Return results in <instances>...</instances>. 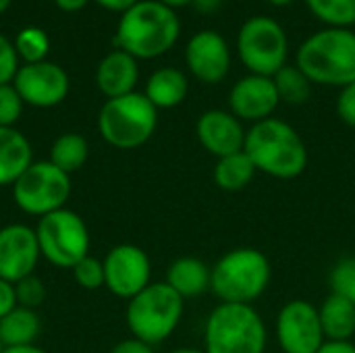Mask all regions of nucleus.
<instances>
[{
	"label": "nucleus",
	"mask_w": 355,
	"mask_h": 353,
	"mask_svg": "<svg viewBox=\"0 0 355 353\" xmlns=\"http://www.w3.org/2000/svg\"><path fill=\"white\" fill-rule=\"evenodd\" d=\"M243 152L258 173L272 179L291 181L308 169V148L302 135L283 119H266L252 125L245 133Z\"/></svg>",
	"instance_id": "1"
},
{
	"label": "nucleus",
	"mask_w": 355,
	"mask_h": 353,
	"mask_svg": "<svg viewBox=\"0 0 355 353\" xmlns=\"http://www.w3.org/2000/svg\"><path fill=\"white\" fill-rule=\"evenodd\" d=\"M181 35L177 12L160 0H137L121 15L114 44L133 58L166 54Z\"/></svg>",
	"instance_id": "2"
},
{
	"label": "nucleus",
	"mask_w": 355,
	"mask_h": 353,
	"mask_svg": "<svg viewBox=\"0 0 355 353\" xmlns=\"http://www.w3.org/2000/svg\"><path fill=\"white\" fill-rule=\"evenodd\" d=\"M295 64L318 85L345 87L355 81V31L347 27H324L306 37Z\"/></svg>",
	"instance_id": "3"
},
{
	"label": "nucleus",
	"mask_w": 355,
	"mask_h": 353,
	"mask_svg": "<svg viewBox=\"0 0 355 353\" xmlns=\"http://www.w3.org/2000/svg\"><path fill=\"white\" fill-rule=\"evenodd\" d=\"M272 279V266L264 252L256 248H235L216 260L210 275V291L220 304L254 306Z\"/></svg>",
	"instance_id": "4"
},
{
	"label": "nucleus",
	"mask_w": 355,
	"mask_h": 353,
	"mask_svg": "<svg viewBox=\"0 0 355 353\" xmlns=\"http://www.w3.org/2000/svg\"><path fill=\"white\" fill-rule=\"evenodd\" d=\"M268 331L254 306L218 304L204 325V353H264Z\"/></svg>",
	"instance_id": "5"
},
{
	"label": "nucleus",
	"mask_w": 355,
	"mask_h": 353,
	"mask_svg": "<svg viewBox=\"0 0 355 353\" xmlns=\"http://www.w3.org/2000/svg\"><path fill=\"white\" fill-rule=\"evenodd\" d=\"M156 127L158 108L139 92L110 98L98 112V131L102 139L116 150L141 148L152 139Z\"/></svg>",
	"instance_id": "6"
},
{
	"label": "nucleus",
	"mask_w": 355,
	"mask_h": 353,
	"mask_svg": "<svg viewBox=\"0 0 355 353\" xmlns=\"http://www.w3.org/2000/svg\"><path fill=\"white\" fill-rule=\"evenodd\" d=\"M183 310L185 300L164 281L150 283L144 291L127 302V329L131 331V337H137L150 345H158L177 331Z\"/></svg>",
	"instance_id": "7"
},
{
	"label": "nucleus",
	"mask_w": 355,
	"mask_h": 353,
	"mask_svg": "<svg viewBox=\"0 0 355 353\" xmlns=\"http://www.w3.org/2000/svg\"><path fill=\"white\" fill-rule=\"evenodd\" d=\"M239 60L252 75L275 77L289 58V37L285 27L266 15L250 17L237 33Z\"/></svg>",
	"instance_id": "8"
},
{
	"label": "nucleus",
	"mask_w": 355,
	"mask_h": 353,
	"mask_svg": "<svg viewBox=\"0 0 355 353\" xmlns=\"http://www.w3.org/2000/svg\"><path fill=\"white\" fill-rule=\"evenodd\" d=\"M42 258L56 268H73L89 256V229L71 208H60L37 218L33 227Z\"/></svg>",
	"instance_id": "9"
},
{
	"label": "nucleus",
	"mask_w": 355,
	"mask_h": 353,
	"mask_svg": "<svg viewBox=\"0 0 355 353\" xmlns=\"http://www.w3.org/2000/svg\"><path fill=\"white\" fill-rule=\"evenodd\" d=\"M71 187V175L56 169L50 160H33L12 183V200L21 212L42 218L67 208Z\"/></svg>",
	"instance_id": "10"
},
{
	"label": "nucleus",
	"mask_w": 355,
	"mask_h": 353,
	"mask_svg": "<svg viewBox=\"0 0 355 353\" xmlns=\"http://www.w3.org/2000/svg\"><path fill=\"white\" fill-rule=\"evenodd\" d=\"M275 333L283 353H318L327 343L318 308L306 300H291L279 310Z\"/></svg>",
	"instance_id": "11"
},
{
	"label": "nucleus",
	"mask_w": 355,
	"mask_h": 353,
	"mask_svg": "<svg viewBox=\"0 0 355 353\" xmlns=\"http://www.w3.org/2000/svg\"><path fill=\"white\" fill-rule=\"evenodd\" d=\"M102 264L104 287L121 300L129 302L152 283V262L139 246L119 243L108 250Z\"/></svg>",
	"instance_id": "12"
},
{
	"label": "nucleus",
	"mask_w": 355,
	"mask_h": 353,
	"mask_svg": "<svg viewBox=\"0 0 355 353\" xmlns=\"http://www.w3.org/2000/svg\"><path fill=\"white\" fill-rule=\"evenodd\" d=\"M12 85L25 104L35 108H52L64 102L71 81L60 64L40 60L19 67Z\"/></svg>",
	"instance_id": "13"
},
{
	"label": "nucleus",
	"mask_w": 355,
	"mask_h": 353,
	"mask_svg": "<svg viewBox=\"0 0 355 353\" xmlns=\"http://www.w3.org/2000/svg\"><path fill=\"white\" fill-rule=\"evenodd\" d=\"M40 246L35 229L23 223H10L0 229V279L17 283L35 275L40 262Z\"/></svg>",
	"instance_id": "14"
},
{
	"label": "nucleus",
	"mask_w": 355,
	"mask_h": 353,
	"mask_svg": "<svg viewBox=\"0 0 355 353\" xmlns=\"http://www.w3.org/2000/svg\"><path fill=\"white\" fill-rule=\"evenodd\" d=\"M185 64L189 73L208 85L225 81L231 71V48L229 42L212 29L198 31L185 46Z\"/></svg>",
	"instance_id": "15"
},
{
	"label": "nucleus",
	"mask_w": 355,
	"mask_h": 353,
	"mask_svg": "<svg viewBox=\"0 0 355 353\" xmlns=\"http://www.w3.org/2000/svg\"><path fill=\"white\" fill-rule=\"evenodd\" d=\"M281 100L275 87L272 77L262 75H245L229 92V110L241 123H260L275 117Z\"/></svg>",
	"instance_id": "16"
},
{
	"label": "nucleus",
	"mask_w": 355,
	"mask_h": 353,
	"mask_svg": "<svg viewBox=\"0 0 355 353\" xmlns=\"http://www.w3.org/2000/svg\"><path fill=\"white\" fill-rule=\"evenodd\" d=\"M245 133L248 131L243 129V123L231 110L210 108L202 112L196 123V135L200 146L216 160L243 152Z\"/></svg>",
	"instance_id": "17"
},
{
	"label": "nucleus",
	"mask_w": 355,
	"mask_h": 353,
	"mask_svg": "<svg viewBox=\"0 0 355 353\" xmlns=\"http://www.w3.org/2000/svg\"><path fill=\"white\" fill-rule=\"evenodd\" d=\"M137 79H139L137 58H133L131 54L119 48L108 52L96 69V85L106 96V100L135 92Z\"/></svg>",
	"instance_id": "18"
},
{
	"label": "nucleus",
	"mask_w": 355,
	"mask_h": 353,
	"mask_svg": "<svg viewBox=\"0 0 355 353\" xmlns=\"http://www.w3.org/2000/svg\"><path fill=\"white\" fill-rule=\"evenodd\" d=\"M210 275L212 266H208L204 260L193 256H181L168 264L164 283L183 300H191L210 291Z\"/></svg>",
	"instance_id": "19"
},
{
	"label": "nucleus",
	"mask_w": 355,
	"mask_h": 353,
	"mask_svg": "<svg viewBox=\"0 0 355 353\" xmlns=\"http://www.w3.org/2000/svg\"><path fill=\"white\" fill-rule=\"evenodd\" d=\"M33 162L29 139L17 127H0V187H6Z\"/></svg>",
	"instance_id": "20"
},
{
	"label": "nucleus",
	"mask_w": 355,
	"mask_h": 353,
	"mask_svg": "<svg viewBox=\"0 0 355 353\" xmlns=\"http://www.w3.org/2000/svg\"><path fill=\"white\" fill-rule=\"evenodd\" d=\"M144 94L158 110L175 108L187 98L189 79L177 67H162L148 77Z\"/></svg>",
	"instance_id": "21"
},
{
	"label": "nucleus",
	"mask_w": 355,
	"mask_h": 353,
	"mask_svg": "<svg viewBox=\"0 0 355 353\" xmlns=\"http://www.w3.org/2000/svg\"><path fill=\"white\" fill-rule=\"evenodd\" d=\"M327 341H355V304L331 293L318 308Z\"/></svg>",
	"instance_id": "22"
},
{
	"label": "nucleus",
	"mask_w": 355,
	"mask_h": 353,
	"mask_svg": "<svg viewBox=\"0 0 355 353\" xmlns=\"http://www.w3.org/2000/svg\"><path fill=\"white\" fill-rule=\"evenodd\" d=\"M42 333V320L37 310L15 306L4 318H0V343L2 347L35 345Z\"/></svg>",
	"instance_id": "23"
},
{
	"label": "nucleus",
	"mask_w": 355,
	"mask_h": 353,
	"mask_svg": "<svg viewBox=\"0 0 355 353\" xmlns=\"http://www.w3.org/2000/svg\"><path fill=\"white\" fill-rule=\"evenodd\" d=\"M256 166L250 160V156L245 152H237L225 158H218L214 164V185L223 191L235 193V191H243L256 177Z\"/></svg>",
	"instance_id": "24"
},
{
	"label": "nucleus",
	"mask_w": 355,
	"mask_h": 353,
	"mask_svg": "<svg viewBox=\"0 0 355 353\" xmlns=\"http://www.w3.org/2000/svg\"><path fill=\"white\" fill-rule=\"evenodd\" d=\"M87 156H89V144L83 135L79 133H62L58 135L54 141H52V148H50V162L60 169L62 173L67 175H73L77 173L85 162H87Z\"/></svg>",
	"instance_id": "25"
},
{
	"label": "nucleus",
	"mask_w": 355,
	"mask_h": 353,
	"mask_svg": "<svg viewBox=\"0 0 355 353\" xmlns=\"http://www.w3.org/2000/svg\"><path fill=\"white\" fill-rule=\"evenodd\" d=\"M272 81H275L279 100L289 106H302L312 96V81L302 73L297 64H285L272 77Z\"/></svg>",
	"instance_id": "26"
},
{
	"label": "nucleus",
	"mask_w": 355,
	"mask_h": 353,
	"mask_svg": "<svg viewBox=\"0 0 355 353\" xmlns=\"http://www.w3.org/2000/svg\"><path fill=\"white\" fill-rule=\"evenodd\" d=\"M312 15L329 27L355 25V0H306Z\"/></svg>",
	"instance_id": "27"
},
{
	"label": "nucleus",
	"mask_w": 355,
	"mask_h": 353,
	"mask_svg": "<svg viewBox=\"0 0 355 353\" xmlns=\"http://www.w3.org/2000/svg\"><path fill=\"white\" fill-rule=\"evenodd\" d=\"M12 44H15V50H17V56L23 58L25 64L46 60V54L50 52L48 33H46L42 27H35V25L23 27V29L17 33V37H15Z\"/></svg>",
	"instance_id": "28"
},
{
	"label": "nucleus",
	"mask_w": 355,
	"mask_h": 353,
	"mask_svg": "<svg viewBox=\"0 0 355 353\" xmlns=\"http://www.w3.org/2000/svg\"><path fill=\"white\" fill-rule=\"evenodd\" d=\"M329 283H331V293L341 295L355 304V256L341 258L333 266L329 275Z\"/></svg>",
	"instance_id": "29"
},
{
	"label": "nucleus",
	"mask_w": 355,
	"mask_h": 353,
	"mask_svg": "<svg viewBox=\"0 0 355 353\" xmlns=\"http://www.w3.org/2000/svg\"><path fill=\"white\" fill-rule=\"evenodd\" d=\"M71 273H73L75 283L85 291H96V289L104 287V264H102V260L94 258L92 254L85 256L81 262H77L71 268Z\"/></svg>",
	"instance_id": "30"
},
{
	"label": "nucleus",
	"mask_w": 355,
	"mask_h": 353,
	"mask_svg": "<svg viewBox=\"0 0 355 353\" xmlns=\"http://www.w3.org/2000/svg\"><path fill=\"white\" fill-rule=\"evenodd\" d=\"M15 295H17V306L37 310L46 302L48 289L37 275H29V277L15 283Z\"/></svg>",
	"instance_id": "31"
},
{
	"label": "nucleus",
	"mask_w": 355,
	"mask_h": 353,
	"mask_svg": "<svg viewBox=\"0 0 355 353\" xmlns=\"http://www.w3.org/2000/svg\"><path fill=\"white\" fill-rule=\"evenodd\" d=\"M23 100L12 83L0 85V127H15L23 112Z\"/></svg>",
	"instance_id": "32"
},
{
	"label": "nucleus",
	"mask_w": 355,
	"mask_h": 353,
	"mask_svg": "<svg viewBox=\"0 0 355 353\" xmlns=\"http://www.w3.org/2000/svg\"><path fill=\"white\" fill-rule=\"evenodd\" d=\"M17 71H19V56L15 44L0 33V85L12 83Z\"/></svg>",
	"instance_id": "33"
},
{
	"label": "nucleus",
	"mask_w": 355,
	"mask_h": 353,
	"mask_svg": "<svg viewBox=\"0 0 355 353\" xmlns=\"http://www.w3.org/2000/svg\"><path fill=\"white\" fill-rule=\"evenodd\" d=\"M337 114L347 127L355 129V81L341 87L337 96Z\"/></svg>",
	"instance_id": "34"
},
{
	"label": "nucleus",
	"mask_w": 355,
	"mask_h": 353,
	"mask_svg": "<svg viewBox=\"0 0 355 353\" xmlns=\"http://www.w3.org/2000/svg\"><path fill=\"white\" fill-rule=\"evenodd\" d=\"M108 353H156L154 345L137 339V337H127L123 341H119Z\"/></svg>",
	"instance_id": "35"
},
{
	"label": "nucleus",
	"mask_w": 355,
	"mask_h": 353,
	"mask_svg": "<svg viewBox=\"0 0 355 353\" xmlns=\"http://www.w3.org/2000/svg\"><path fill=\"white\" fill-rule=\"evenodd\" d=\"M15 306H17L15 285L4 281V279H0V318H4Z\"/></svg>",
	"instance_id": "36"
},
{
	"label": "nucleus",
	"mask_w": 355,
	"mask_h": 353,
	"mask_svg": "<svg viewBox=\"0 0 355 353\" xmlns=\"http://www.w3.org/2000/svg\"><path fill=\"white\" fill-rule=\"evenodd\" d=\"M318 353H355V341H327Z\"/></svg>",
	"instance_id": "37"
},
{
	"label": "nucleus",
	"mask_w": 355,
	"mask_h": 353,
	"mask_svg": "<svg viewBox=\"0 0 355 353\" xmlns=\"http://www.w3.org/2000/svg\"><path fill=\"white\" fill-rule=\"evenodd\" d=\"M100 6L108 8V10H116V12H125L129 10L137 0H96Z\"/></svg>",
	"instance_id": "38"
},
{
	"label": "nucleus",
	"mask_w": 355,
	"mask_h": 353,
	"mask_svg": "<svg viewBox=\"0 0 355 353\" xmlns=\"http://www.w3.org/2000/svg\"><path fill=\"white\" fill-rule=\"evenodd\" d=\"M223 2H225V0H196L193 6H196L198 12H202V15H212V12H216V10L223 6Z\"/></svg>",
	"instance_id": "39"
},
{
	"label": "nucleus",
	"mask_w": 355,
	"mask_h": 353,
	"mask_svg": "<svg viewBox=\"0 0 355 353\" xmlns=\"http://www.w3.org/2000/svg\"><path fill=\"white\" fill-rule=\"evenodd\" d=\"M58 8L67 10V12H73V10H79L81 6L87 4V0H54Z\"/></svg>",
	"instance_id": "40"
},
{
	"label": "nucleus",
	"mask_w": 355,
	"mask_h": 353,
	"mask_svg": "<svg viewBox=\"0 0 355 353\" xmlns=\"http://www.w3.org/2000/svg\"><path fill=\"white\" fill-rule=\"evenodd\" d=\"M0 353H48L40 345H21V347H2Z\"/></svg>",
	"instance_id": "41"
},
{
	"label": "nucleus",
	"mask_w": 355,
	"mask_h": 353,
	"mask_svg": "<svg viewBox=\"0 0 355 353\" xmlns=\"http://www.w3.org/2000/svg\"><path fill=\"white\" fill-rule=\"evenodd\" d=\"M162 4H166V6H171L173 10L175 8H181V6H187V4H193L196 0H160Z\"/></svg>",
	"instance_id": "42"
},
{
	"label": "nucleus",
	"mask_w": 355,
	"mask_h": 353,
	"mask_svg": "<svg viewBox=\"0 0 355 353\" xmlns=\"http://www.w3.org/2000/svg\"><path fill=\"white\" fill-rule=\"evenodd\" d=\"M171 353H204V350H196V347H179V350H173Z\"/></svg>",
	"instance_id": "43"
},
{
	"label": "nucleus",
	"mask_w": 355,
	"mask_h": 353,
	"mask_svg": "<svg viewBox=\"0 0 355 353\" xmlns=\"http://www.w3.org/2000/svg\"><path fill=\"white\" fill-rule=\"evenodd\" d=\"M272 6H287V4H291V2H295V0H268Z\"/></svg>",
	"instance_id": "44"
},
{
	"label": "nucleus",
	"mask_w": 355,
	"mask_h": 353,
	"mask_svg": "<svg viewBox=\"0 0 355 353\" xmlns=\"http://www.w3.org/2000/svg\"><path fill=\"white\" fill-rule=\"evenodd\" d=\"M10 2H12V0H0V15L10 6Z\"/></svg>",
	"instance_id": "45"
},
{
	"label": "nucleus",
	"mask_w": 355,
	"mask_h": 353,
	"mask_svg": "<svg viewBox=\"0 0 355 353\" xmlns=\"http://www.w3.org/2000/svg\"><path fill=\"white\" fill-rule=\"evenodd\" d=\"M0 352H2V343H0Z\"/></svg>",
	"instance_id": "46"
}]
</instances>
